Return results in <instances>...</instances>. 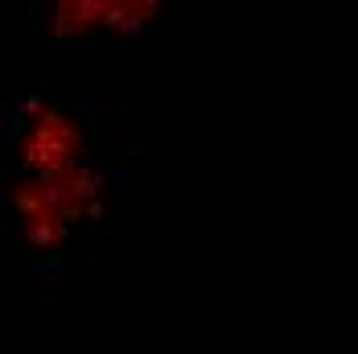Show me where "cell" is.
I'll return each mask as SVG.
<instances>
[{
  "instance_id": "1",
  "label": "cell",
  "mask_w": 358,
  "mask_h": 354,
  "mask_svg": "<svg viewBox=\"0 0 358 354\" xmlns=\"http://www.w3.org/2000/svg\"><path fill=\"white\" fill-rule=\"evenodd\" d=\"M83 148L78 141V132H74V124L66 115H41L34 128V136L25 144V153H29V161H34L41 174H58V169H66L74 165V153Z\"/></svg>"
}]
</instances>
